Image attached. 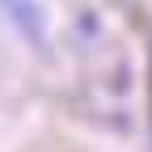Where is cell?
I'll use <instances>...</instances> for the list:
<instances>
[{
    "label": "cell",
    "mask_w": 152,
    "mask_h": 152,
    "mask_svg": "<svg viewBox=\"0 0 152 152\" xmlns=\"http://www.w3.org/2000/svg\"><path fill=\"white\" fill-rule=\"evenodd\" d=\"M148 110H152V55H148Z\"/></svg>",
    "instance_id": "cell-1"
}]
</instances>
